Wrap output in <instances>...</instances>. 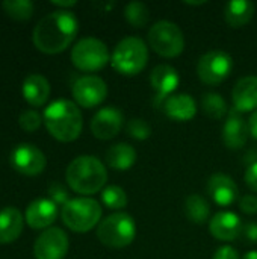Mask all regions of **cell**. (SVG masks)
I'll use <instances>...</instances> for the list:
<instances>
[{"label":"cell","instance_id":"obj_1","mask_svg":"<svg viewBox=\"0 0 257 259\" xmlns=\"http://www.w3.org/2000/svg\"><path fill=\"white\" fill-rule=\"evenodd\" d=\"M79 32L77 17L71 11L58 9L42 17L33 29L35 47L47 55H56L70 47Z\"/></svg>","mask_w":257,"mask_h":259},{"label":"cell","instance_id":"obj_2","mask_svg":"<svg viewBox=\"0 0 257 259\" xmlns=\"http://www.w3.org/2000/svg\"><path fill=\"white\" fill-rule=\"evenodd\" d=\"M44 124L53 138L62 143H71L82 134L83 117L74 102L61 99L45 108Z\"/></svg>","mask_w":257,"mask_h":259},{"label":"cell","instance_id":"obj_3","mask_svg":"<svg viewBox=\"0 0 257 259\" xmlns=\"http://www.w3.org/2000/svg\"><path fill=\"white\" fill-rule=\"evenodd\" d=\"M68 187L77 194H95L108 182V170L105 164L91 155H82L73 159L65 171Z\"/></svg>","mask_w":257,"mask_h":259},{"label":"cell","instance_id":"obj_4","mask_svg":"<svg viewBox=\"0 0 257 259\" xmlns=\"http://www.w3.org/2000/svg\"><path fill=\"white\" fill-rule=\"evenodd\" d=\"M148 62V49L144 39L139 36L123 38L111 55L112 68L124 76L139 74Z\"/></svg>","mask_w":257,"mask_h":259},{"label":"cell","instance_id":"obj_5","mask_svg":"<svg viewBox=\"0 0 257 259\" xmlns=\"http://www.w3.org/2000/svg\"><path fill=\"white\" fill-rule=\"evenodd\" d=\"M61 217L70 231L85 234L98 225L101 219V206L91 197L71 199L65 206H62Z\"/></svg>","mask_w":257,"mask_h":259},{"label":"cell","instance_id":"obj_6","mask_svg":"<svg viewBox=\"0 0 257 259\" xmlns=\"http://www.w3.org/2000/svg\"><path fill=\"white\" fill-rule=\"evenodd\" d=\"M136 237V223L126 212H115L98 223V241L112 249H123L133 243Z\"/></svg>","mask_w":257,"mask_h":259},{"label":"cell","instance_id":"obj_7","mask_svg":"<svg viewBox=\"0 0 257 259\" xmlns=\"http://www.w3.org/2000/svg\"><path fill=\"white\" fill-rule=\"evenodd\" d=\"M148 46L162 58H176L185 50V35L182 29L168 20L155 23L148 30Z\"/></svg>","mask_w":257,"mask_h":259},{"label":"cell","instance_id":"obj_8","mask_svg":"<svg viewBox=\"0 0 257 259\" xmlns=\"http://www.w3.org/2000/svg\"><path fill=\"white\" fill-rule=\"evenodd\" d=\"M73 65L85 73H94L111 62V55L108 46L94 36H86L79 39L71 49Z\"/></svg>","mask_w":257,"mask_h":259},{"label":"cell","instance_id":"obj_9","mask_svg":"<svg viewBox=\"0 0 257 259\" xmlns=\"http://www.w3.org/2000/svg\"><path fill=\"white\" fill-rule=\"evenodd\" d=\"M233 70V58L223 50H211L197 62L198 79L209 87H217L224 82Z\"/></svg>","mask_w":257,"mask_h":259},{"label":"cell","instance_id":"obj_10","mask_svg":"<svg viewBox=\"0 0 257 259\" xmlns=\"http://www.w3.org/2000/svg\"><path fill=\"white\" fill-rule=\"evenodd\" d=\"M71 94L77 106L95 108L105 102L108 96V85L101 77L86 74L76 79V82L71 87Z\"/></svg>","mask_w":257,"mask_h":259},{"label":"cell","instance_id":"obj_11","mask_svg":"<svg viewBox=\"0 0 257 259\" xmlns=\"http://www.w3.org/2000/svg\"><path fill=\"white\" fill-rule=\"evenodd\" d=\"M70 247L67 234L59 228H48L41 232L33 246L36 259H64Z\"/></svg>","mask_w":257,"mask_h":259},{"label":"cell","instance_id":"obj_12","mask_svg":"<svg viewBox=\"0 0 257 259\" xmlns=\"http://www.w3.org/2000/svg\"><path fill=\"white\" fill-rule=\"evenodd\" d=\"M11 165L24 176H36L44 171L47 165L45 155L33 144H18L11 153Z\"/></svg>","mask_w":257,"mask_h":259},{"label":"cell","instance_id":"obj_13","mask_svg":"<svg viewBox=\"0 0 257 259\" xmlns=\"http://www.w3.org/2000/svg\"><path fill=\"white\" fill-rule=\"evenodd\" d=\"M150 83L155 90V106L158 109H162L164 102L177 90L180 83V76L174 67L168 64H161L153 68L150 74Z\"/></svg>","mask_w":257,"mask_h":259},{"label":"cell","instance_id":"obj_14","mask_svg":"<svg viewBox=\"0 0 257 259\" xmlns=\"http://www.w3.org/2000/svg\"><path fill=\"white\" fill-rule=\"evenodd\" d=\"M124 124V114L117 106H106L95 112L91 120V132L98 140H112L115 138Z\"/></svg>","mask_w":257,"mask_h":259},{"label":"cell","instance_id":"obj_15","mask_svg":"<svg viewBox=\"0 0 257 259\" xmlns=\"http://www.w3.org/2000/svg\"><path fill=\"white\" fill-rule=\"evenodd\" d=\"M206 190H208V196L220 206H230L239 197L238 185L230 176L224 173L212 175L208 181Z\"/></svg>","mask_w":257,"mask_h":259},{"label":"cell","instance_id":"obj_16","mask_svg":"<svg viewBox=\"0 0 257 259\" xmlns=\"http://www.w3.org/2000/svg\"><path fill=\"white\" fill-rule=\"evenodd\" d=\"M242 222L238 214L232 211H221L215 214L209 222V231L214 238L220 241H233L241 237Z\"/></svg>","mask_w":257,"mask_h":259},{"label":"cell","instance_id":"obj_17","mask_svg":"<svg viewBox=\"0 0 257 259\" xmlns=\"http://www.w3.org/2000/svg\"><path fill=\"white\" fill-rule=\"evenodd\" d=\"M250 137L248 123L241 117V112H238L235 108L229 111V117L223 127V143L230 150H239L247 144V140Z\"/></svg>","mask_w":257,"mask_h":259},{"label":"cell","instance_id":"obj_18","mask_svg":"<svg viewBox=\"0 0 257 259\" xmlns=\"http://www.w3.org/2000/svg\"><path fill=\"white\" fill-rule=\"evenodd\" d=\"M233 108L238 112H251L257 109V76L241 77L232 91Z\"/></svg>","mask_w":257,"mask_h":259},{"label":"cell","instance_id":"obj_19","mask_svg":"<svg viewBox=\"0 0 257 259\" xmlns=\"http://www.w3.org/2000/svg\"><path fill=\"white\" fill-rule=\"evenodd\" d=\"M58 217V205L50 199H36L26 209V223L32 229H48Z\"/></svg>","mask_w":257,"mask_h":259},{"label":"cell","instance_id":"obj_20","mask_svg":"<svg viewBox=\"0 0 257 259\" xmlns=\"http://www.w3.org/2000/svg\"><path fill=\"white\" fill-rule=\"evenodd\" d=\"M161 111L174 121H189L197 114V103L189 94H173L164 102Z\"/></svg>","mask_w":257,"mask_h":259},{"label":"cell","instance_id":"obj_21","mask_svg":"<svg viewBox=\"0 0 257 259\" xmlns=\"http://www.w3.org/2000/svg\"><path fill=\"white\" fill-rule=\"evenodd\" d=\"M23 220L15 206H6L0 211V244H11L21 235Z\"/></svg>","mask_w":257,"mask_h":259},{"label":"cell","instance_id":"obj_22","mask_svg":"<svg viewBox=\"0 0 257 259\" xmlns=\"http://www.w3.org/2000/svg\"><path fill=\"white\" fill-rule=\"evenodd\" d=\"M23 97L32 106H42L50 96V83L42 74H29L23 82Z\"/></svg>","mask_w":257,"mask_h":259},{"label":"cell","instance_id":"obj_23","mask_svg":"<svg viewBox=\"0 0 257 259\" xmlns=\"http://www.w3.org/2000/svg\"><path fill=\"white\" fill-rule=\"evenodd\" d=\"M106 164L117 171H126L136 162L138 153L133 146L127 143H118L106 150Z\"/></svg>","mask_w":257,"mask_h":259},{"label":"cell","instance_id":"obj_24","mask_svg":"<svg viewBox=\"0 0 257 259\" xmlns=\"http://www.w3.org/2000/svg\"><path fill=\"white\" fill-rule=\"evenodd\" d=\"M254 5L248 0H232L226 5L224 18L232 27H242L254 17Z\"/></svg>","mask_w":257,"mask_h":259},{"label":"cell","instance_id":"obj_25","mask_svg":"<svg viewBox=\"0 0 257 259\" xmlns=\"http://www.w3.org/2000/svg\"><path fill=\"white\" fill-rule=\"evenodd\" d=\"M185 215L191 223L195 225H203L208 222L209 215H211V208L209 203L204 197H201L200 194H191L186 197L185 200Z\"/></svg>","mask_w":257,"mask_h":259},{"label":"cell","instance_id":"obj_26","mask_svg":"<svg viewBox=\"0 0 257 259\" xmlns=\"http://www.w3.org/2000/svg\"><path fill=\"white\" fill-rule=\"evenodd\" d=\"M201 109L203 114L212 120H221L229 114V108L226 100L221 94L217 93H206L201 99Z\"/></svg>","mask_w":257,"mask_h":259},{"label":"cell","instance_id":"obj_27","mask_svg":"<svg viewBox=\"0 0 257 259\" xmlns=\"http://www.w3.org/2000/svg\"><path fill=\"white\" fill-rule=\"evenodd\" d=\"M124 18L126 21L138 29H142L150 21V11L148 6L142 2H130L124 8Z\"/></svg>","mask_w":257,"mask_h":259},{"label":"cell","instance_id":"obj_28","mask_svg":"<svg viewBox=\"0 0 257 259\" xmlns=\"http://www.w3.org/2000/svg\"><path fill=\"white\" fill-rule=\"evenodd\" d=\"M2 8L6 12V15L18 21L29 20L33 15V9H35L30 0H5L2 3Z\"/></svg>","mask_w":257,"mask_h":259},{"label":"cell","instance_id":"obj_29","mask_svg":"<svg viewBox=\"0 0 257 259\" xmlns=\"http://www.w3.org/2000/svg\"><path fill=\"white\" fill-rule=\"evenodd\" d=\"M101 202L109 209H124L127 206V194L121 187L109 185L101 193Z\"/></svg>","mask_w":257,"mask_h":259},{"label":"cell","instance_id":"obj_30","mask_svg":"<svg viewBox=\"0 0 257 259\" xmlns=\"http://www.w3.org/2000/svg\"><path fill=\"white\" fill-rule=\"evenodd\" d=\"M127 134L130 138L138 140V141H144L147 138H150L151 135V126L144 120V118H132L127 123Z\"/></svg>","mask_w":257,"mask_h":259},{"label":"cell","instance_id":"obj_31","mask_svg":"<svg viewBox=\"0 0 257 259\" xmlns=\"http://www.w3.org/2000/svg\"><path fill=\"white\" fill-rule=\"evenodd\" d=\"M42 123V117L35 111V109H27L20 114L18 117V124L23 131L26 132H35L39 129Z\"/></svg>","mask_w":257,"mask_h":259},{"label":"cell","instance_id":"obj_32","mask_svg":"<svg viewBox=\"0 0 257 259\" xmlns=\"http://www.w3.org/2000/svg\"><path fill=\"white\" fill-rule=\"evenodd\" d=\"M48 196H50V200L53 203H56L58 206H65L70 199H68V191L65 190L64 185H61L59 182H53L50 187H48Z\"/></svg>","mask_w":257,"mask_h":259},{"label":"cell","instance_id":"obj_33","mask_svg":"<svg viewBox=\"0 0 257 259\" xmlns=\"http://www.w3.org/2000/svg\"><path fill=\"white\" fill-rule=\"evenodd\" d=\"M239 208H241L242 212H245L248 215L257 214V196H254V194H247V196L241 197Z\"/></svg>","mask_w":257,"mask_h":259},{"label":"cell","instance_id":"obj_34","mask_svg":"<svg viewBox=\"0 0 257 259\" xmlns=\"http://www.w3.org/2000/svg\"><path fill=\"white\" fill-rule=\"evenodd\" d=\"M241 237L248 243V244H257V223H244Z\"/></svg>","mask_w":257,"mask_h":259},{"label":"cell","instance_id":"obj_35","mask_svg":"<svg viewBox=\"0 0 257 259\" xmlns=\"http://www.w3.org/2000/svg\"><path fill=\"white\" fill-rule=\"evenodd\" d=\"M245 184L251 191L257 193V162L253 165H248L245 171Z\"/></svg>","mask_w":257,"mask_h":259},{"label":"cell","instance_id":"obj_36","mask_svg":"<svg viewBox=\"0 0 257 259\" xmlns=\"http://www.w3.org/2000/svg\"><path fill=\"white\" fill-rule=\"evenodd\" d=\"M214 259H241L239 258V253L236 249H233L232 246H223L220 247L215 255H214Z\"/></svg>","mask_w":257,"mask_h":259},{"label":"cell","instance_id":"obj_37","mask_svg":"<svg viewBox=\"0 0 257 259\" xmlns=\"http://www.w3.org/2000/svg\"><path fill=\"white\" fill-rule=\"evenodd\" d=\"M248 129H250V135L257 140V109L251 114L250 120H248Z\"/></svg>","mask_w":257,"mask_h":259},{"label":"cell","instance_id":"obj_38","mask_svg":"<svg viewBox=\"0 0 257 259\" xmlns=\"http://www.w3.org/2000/svg\"><path fill=\"white\" fill-rule=\"evenodd\" d=\"M76 0H68V2H59V0H52V5L58 6V8H62L64 11H68V8L71 6H76Z\"/></svg>","mask_w":257,"mask_h":259},{"label":"cell","instance_id":"obj_39","mask_svg":"<svg viewBox=\"0 0 257 259\" xmlns=\"http://www.w3.org/2000/svg\"><path fill=\"white\" fill-rule=\"evenodd\" d=\"M242 259H257V250H250V252H247Z\"/></svg>","mask_w":257,"mask_h":259},{"label":"cell","instance_id":"obj_40","mask_svg":"<svg viewBox=\"0 0 257 259\" xmlns=\"http://www.w3.org/2000/svg\"><path fill=\"white\" fill-rule=\"evenodd\" d=\"M186 5H191V6H200V5H204L206 2H185Z\"/></svg>","mask_w":257,"mask_h":259}]
</instances>
